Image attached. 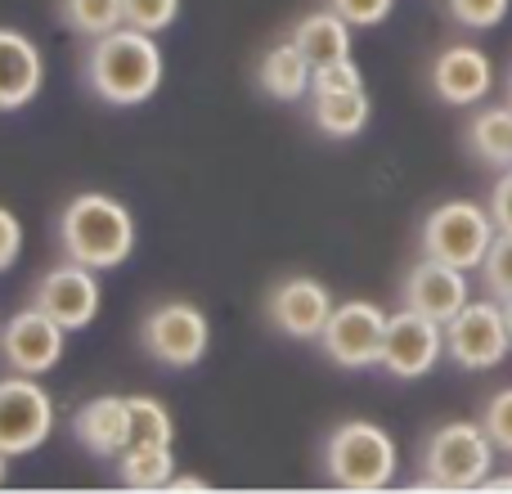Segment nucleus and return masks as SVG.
I'll list each match as a JSON object with an SVG mask.
<instances>
[{
	"label": "nucleus",
	"mask_w": 512,
	"mask_h": 494,
	"mask_svg": "<svg viewBox=\"0 0 512 494\" xmlns=\"http://www.w3.org/2000/svg\"><path fill=\"white\" fill-rule=\"evenodd\" d=\"M86 86L95 90L104 104L113 108H135L149 104L162 86V50L153 41V32L140 27H117L108 36H95L86 50Z\"/></svg>",
	"instance_id": "obj_1"
},
{
	"label": "nucleus",
	"mask_w": 512,
	"mask_h": 494,
	"mask_svg": "<svg viewBox=\"0 0 512 494\" xmlns=\"http://www.w3.org/2000/svg\"><path fill=\"white\" fill-rule=\"evenodd\" d=\"M59 247L90 270H117L135 252V216L113 194H77L59 216Z\"/></svg>",
	"instance_id": "obj_2"
},
{
	"label": "nucleus",
	"mask_w": 512,
	"mask_h": 494,
	"mask_svg": "<svg viewBox=\"0 0 512 494\" xmlns=\"http://www.w3.org/2000/svg\"><path fill=\"white\" fill-rule=\"evenodd\" d=\"M400 472V450L391 441L387 427L369 423V418H351L337 423L324 441V477L337 490H387Z\"/></svg>",
	"instance_id": "obj_3"
},
{
	"label": "nucleus",
	"mask_w": 512,
	"mask_h": 494,
	"mask_svg": "<svg viewBox=\"0 0 512 494\" xmlns=\"http://www.w3.org/2000/svg\"><path fill=\"white\" fill-rule=\"evenodd\" d=\"M495 454V441L481 423H441L423 441V477L414 481V490H481L495 468Z\"/></svg>",
	"instance_id": "obj_4"
},
{
	"label": "nucleus",
	"mask_w": 512,
	"mask_h": 494,
	"mask_svg": "<svg viewBox=\"0 0 512 494\" xmlns=\"http://www.w3.org/2000/svg\"><path fill=\"white\" fill-rule=\"evenodd\" d=\"M495 234H499V225L490 216V207L454 198V203H441L423 216V256L450 261L472 274V270H481Z\"/></svg>",
	"instance_id": "obj_5"
},
{
	"label": "nucleus",
	"mask_w": 512,
	"mask_h": 494,
	"mask_svg": "<svg viewBox=\"0 0 512 494\" xmlns=\"http://www.w3.org/2000/svg\"><path fill=\"white\" fill-rule=\"evenodd\" d=\"M207 342H212V328H207V315L194 301H158L140 319V346L162 369H194V364H203Z\"/></svg>",
	"instance_id": "obj_6"
},
{
	"label": "nucleus",
	"mask_w": 512,
	"mask_h": 494,
	"mask_svg": "<svg viewBox=\"0 0 512 494\" xmlns=\"http://www.w3.org/2000/svg\"><path fill=\"white\" fill-rule=\"evenodd\" d=\"M512 351V333L504 319V301L499 297H481L468 301L459 315L445 324V355L468 373H486L499 369Z\"/></svg>",
	"instance_id": "obj_7"
},
{
	"label": "nucleus",
	"mask_w": 512,
	"mask_h": 494,
	"mask_svg": "<svg viewBox=\"0 0 512 494\" xmlns=\"http://www.w3.org/2000/svg\"><path fill=\"white\" fill-rule=\"evenodd\" d=\"M382 337H387V310L373 301H337L319 333V351L337 369H378Z\"/></svg>",
	"instance_id": "obj_8"
},
{
	"label": "nucleus",
	"mask_w": 512,
	"mask_h": 494,
	"mask_svg": "<svg viewBox=\"0 0 512 494\" xmlns=\"http://www.w3.org/2000/svg\"><path fill=\"white\" fill-rule=\"evenodd\" d=\"M54 432V400L32 373H9L0 378V450L9 459L32 454Z\"/></svg>",
	"instance_id": "obj_9"
},
{
	"label": "nucleus",
	"mask_w": 512,
	"mask_h": 494,
	"mask_svg": "<svg viewBox=\"0 0 512 494\" xmlns=\"http://www.w3.org/2000/svg\"><path fill=\"white\" fill-rule=\"evenodd\" d=\"M445 355V324L418 315V310L400 306L387 315V337H382V364L378 369L396 382H414L441 364Z\"/></svg>",
	"instance_id": "obj_10"
},
{
	"label": "nucleus",
	"mask_w": 512,
	"mask_h": 494,
	"mask_svg": "<svg viewBox=\"0 0 512 494\" xmlns=\"http://www.w3.org/2000/svg\"><path fill=\"white\" fill-rule=\"evenodd\" d=\"M333 306H337L333 292L319 279H310V274H288V279H279L265 292V319L292 342H319Z\"/></svg>",
	"instance_id": "obj_11"
},
{
	"label": "nucleus",
	"mask_w": 512,
	"mask_h": 494,
	"mask_svg": "<svg viewBox=\"0 0 512 494\" xmlns=\"http://www.w3.org/2000/svg\"><path fill=\"white\" fill-rule=\"evenodd\" d=\"M99 270L81 261H63L54 270H45L32 288V306L45 310L50 319H59L68 333H81V328L95 324L99 315Z\"/></svg>",
	"instance_id": "obj_12"
},
{
	"label": "nucleus",
	"mask_w": 512,
	"mask_h": 494,
	"mask_svg": "<svg viewBox=\"0 0 512 494\" xmlns=\"http://www.w3.org/2000/svg\"><path fill=\"white\" fill-rule=\"evenodd\" d=\"M63 337H68V328H63L59 319L27 306L0 328V355H5V364L14 373L41 378V373H50L54 364L63 360Z\"/></svg>",
	"instance_id": "obj_13"
},
{
	"label": "nucleus",
	"mask_w": 512,
	"mask_h": 494,
	"mask_svg": "<svg viewBox=\"0 0 512 494\" xmlns=\"http://www.w3.org/2000/svg\"><path fill=\"white\" fill-rule=\"evenodd\" d=\"M468 301H472L468 270H459L450 261H436V256H423L405 274V283H400V306L418 310V315L436 319V324H450Z\"/></svg>",
	"instance_id": "obj_14"
},
{
	"label": "nucleus",
	"mask_w": 512,
	"mask_h": 494,
	"mask_svg": "<svg viewBox=\"0 0 512 494\" xmlns=\"http://www.w3.org/2000/svg\"><path fill=\"white\" fill-rule=\"evenodd\" d=\"M495 86V68L481 45L454 41L432 59V90L450 108H477Z\"/></svg>",
	"instance_id": "obj_15"
},
{
	"label": "nucleus",
	"mask_w": 512,
	"mask_h": 494,
	"mask_svg": "<svg viewBox=\"0 0 512 494\" xmlns=\"http://www.w3.org/2000/svg\"><path fill=\"white\" fill-rule=\"evenodd\" d=\"M72 436L95 459H122L131 450V400L126 396H90L72 414Z\"/></svg>",
	"instance_id": "obj_16"
},
{
	"label": "nucleus",
	"mask_w": 512,
	"mask_h": 494,
	"mask_svg": "<svg viewBox=\"0 0 512 494\" xmlns=\"http://www.w3.org/2000/svg\"><path fill=\"white\" fill-rule=\"evenodd\" d=\"M45 86V59L32 36L0 27V113L27 108Z\"/></svg>",
	"instance_id": "obj_17"
},
{
	"label": "nucleus",
	"mask_w": 512,
	"mask_h": 494,
	"mask_svg": "<svg viewBox=\"0 0 512 494\" xmlns=\"http://www.w3.org/2000/svg\"><path fill=\"white\" fill-rule=\"evenodd\" d=\"M369 95L364 86H333V81H310V117L328 140H355L369 126Z\"/></svg>",
	"instance_id": "obj_18"
},
{
	"label": "nucleus",
	"mask_w": 512,
	"mask_h": 494,
	"mask_svg": "<svg viewBox=\"0 0 512 494\" xmlns=\"http://www.w3.org/2000/svg\"><path fill=\"white\" fill-rule=\"evenodd\" d=\"M310 81H315V63L297 50V41H279L261 54L256 63V86L265 90L279 104H297L310 95Z\"/></svg>",
	"instance_id": "obj_19"
},
{
	"label": "nucleus",
	"mask_w": 512,
	"mask_h": 494,
	"mask_svg": "<svg viewBox=\"0 0 512 494\" xmlns=\"http://www.w3.org/2000/svg\"><path fill=\"white\" fill-rule=\"evenodd\" d=\"M292 41L315 68H328L337 59H351V23L337 9H315L292 27Z\"/></svg>",
	"instance_id": "obj_20"
},
{
	"label": "nucleus",
	"mask_w": 512,
	"mask_h": 494,
	"mask_svg": "<svg viewBox=\"0 0 512 494\" xmlns=\"http://www.w3.org/2000/svg\"><path fill=\"white\" fill-rule=\"evenodd\" d=\"M463 144L481 167H512V104L477 108V117L463 131Z\"/></svg>",
	"instance_id": "obj_21"
},
{
	"label": "nucleus",
	"mask_w": 512,
	"mask_h": 494,
	"mask_svg": "<svg viewBox=\"0 0 512 494\" xmlns=\"http://www.w3.org/2000/svg\"><path fill=\"white\" fill-rule=\"evenodd\" d=\"M176 477V454L171 445H149V450H126L117 459V481L126 490H167Z\"/></svg>",
	"instance_id": "obj_22"
},
{
	"label": "nucleus",
	"mask_w": 512,
	"mask_h": 494,
	"mask_svg": "<svg viewBox=\"0 0 512 494\" xmlns=\"http://www.w3.org/2000/svg\"><path fill=\"white\" fill-rule=\"evenodd\" d=\"M59 14H63V23L77 36H86V41L117 32V27L126 23L122 0H59Z\"/></svg>",
	"instance_id": "obj_23"
},
{
	"label": "nucleus",
	"mask_w": 512,
	"mask_h": 494,
	"mask_svg": "<svg viewBox=\"0 0 512 494\" xmlns=\"http://www.w3.org/2000/svg\"><path fill=\"white\" fill-rule=\"evenodd\" d=\"M131 400V450H149V445H171L176 427L158 396H126Z\"/></svg>",
	"instance_id": "obj_24"
},
{
	"label": "nucleus",
	"mask_w": 512,
	"mask_h": 494,
	"mask_svg": "<svg viewBox=\"0 0 512 494\" xmlns=\"http://www.w3.org/2000/svg\"><path fill=\"white\" fill-rule=\"evenodd\" d=\"M481 283L490 297L508 301L512 297V234H495L486 261H481Z\"/></svg>",
	"instance_id": "obj_25"
},
{
	"label": "nucleus",
	"mask_w": 512,
	"mask_h": 494,
	"mask_svg": "<svg viewBox=\"0 0 512 494\" xmlns=\"http://www.w3.org/2000/svg\"><path fill=\"white\" fill-rule=\"evenodd\" d=\"M445 9H450V18L459 27H472V32H490V27H499L508 18L512 0H445Z\"/></svg>",
	"instance_id": "obj_26"
},
{
	"label": "nucleus",
	"mask_w": 512,
	"mask_h": 494,
	"mask_svg": "<svg viewBox=\"0 0 512 494\" xmlns=\"http://www.w3.org/2000/svg\"><path fill=\"white\" fill-rule=\"evenodd\" d=\"M126 9V27H140V32H167L180 18V0H122Z\"/></svg>",
	"instance_id": "obj_27"
},
{
	"label": "nucleus",
	"mask_w": 512,
	"mask_h": 494,
	"mask_svg": "<svg viewBox=\"0 0 512 494\" xmlns=\"http://www.w3.org/2000/svg\"><path fill=\"white\" fill-rule=\"evenodd\" d=\"M481 427L490 432V441H495L499 454H512V387L495 391V396L486 400V409H481Z\"/></svg>",
	"instance_id": "obj_28"
},
{
	"label": "nucleus",
	"mask_w": 512,
	"mask_h": 494,
	"mask_svg": "<svg viewBox=\"0 0 512 494\" xmlns=\"http://www.w3.org/2000/svg\"><path fill=\"white\" fill-rule=\"evenodd\" d=\"M328 9H337L351 27H378V23H387L396 0H328Z\"/></svg>",
	"instance_id": "obj_29"
},
{
	"label": "nucleus",
	"mask_w": 512,
	"mask_h": 494,
	"mask_svg": "<svg viewBox=\"0 0 512 494\" xmlns=\"http://www.w3.org/2000/svg\"><path fill=\"white\" fill-rule=\"evenodd\" d=\"M18 252H23V221L9 207H0V274L18 261Z\"/></svg>",
	"instance_id": "obj_30"
},
{
	"label": "nucleus",
	"mask_w": 512,
	"mask_h": 494,
	"mask_svg": "<svg viewBox=\"0 0 512 494\" xmlns=\"http://www.w3.org/2000/svg\"><path fill=\"white\" fill-rule=\"evenodd\" d=\"M490 216H495V225H499V234H512V167L499 171V180H495V189H490Z\"/></svg>",
	"instance_id": "obj_31"
},
{
	"label": "nucleus",
	"mask_w": 512,
	"mask_h": 494,
	"mask_svg": "<svg viewBox=\"0 0 512 494\" xmlns=\"http://www.w3.org/2000/svg\"><path fill=\"white\" fill-rule=\"evenodd\" d=\"M167 490H212V481H203V477H171Z\"/></svg>",
	"instance_id": "obj_32"
},
{
	"label": "nucleus",
	"mask_w": 512,
	"mask_h": 494,
	"mask_svg": "<svg viewBox=\"0 0 512 494\" xmlns=\"http://www.w3.org/2000/svg\"><path fill=\"white\" fill-rule=\"evenodd\" d=\"M481 490H512V472H499V477L490 472V477L481 481Z\"/></svg>",
	"instance_id": "obj_33"
},
{
	"label": "nucleus",
	"mask_w": 512,
	"mask_h": 494,
	"mask_svg": "<svg viewBox=\"0 0 512 494\" xmlns=\"http://www.w3.org/2000/svg\"><path fill=\"white\" fill-rule=\"evenodd\" d=\"M5 468H9V454L0 450V486H5Z\"/></svg>",
	"instance_id": "obj_34"
},
{
	"label": "nucleus",
	"mask_w": 512,
	"mask_h": 494,
	"mask_svg": "<svg viewBox=\"0 0 512 494\" xmlns=\"http://www.w3.org/2000/svg\"><path fill=\"white\" fill-rule=\"evenodd\" d=\"M504 319H508V333H512V297L504 301Z\"/></svg>",
	"instance_id": "obj_35"
},
{
	"label": "nucleus",
	"mask_w": 512,
	"mask_h": 494,
	"mask_svg": "<svg viewBox=\"0 0 512 494\" xmlns=\"http://www.w3.org/2000/svg\"><path fill=\"white\" fill-rule=\"evenodd\" d=\"M508 104H512V68H508Z\"/></svg>",
	"instance_id": "obj_36"
}]
</instances>
